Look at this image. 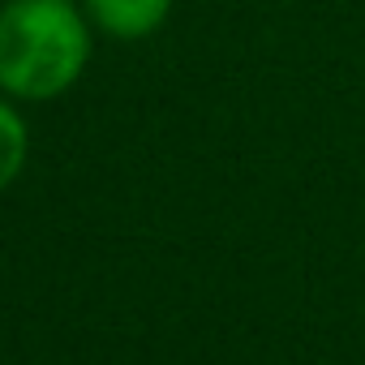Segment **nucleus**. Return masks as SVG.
Listing matches in <instances>:
<instances>
[{
	"label": "nucleus",
	"instance_id": "obj_1",
	"mask_svg": "<svg viewBox=\"0 0 365 365\" xmlns=\"http://www.w3.org/2000/svg\"><path fill=\"white\" fill-rule=\"evenodd\" d=\"M95 56V26L78 0H0V95L52 103L69 95Z\"/></svg>",
	"mask_w": 365,
	"mask_h": 365
},
{
	"label": "nucleus",
	"instance_id": "obj_3",
	"mask_svg": "<svg viewBox=\"0 0 365 365\" xmlns=\"http://www.w3.org/2000/svg\"><path fill=\"white\" fill-rule=\"evenodd\" d=\"M31 159V125L22 116V103L0 95V194L18 185Z\"/></svg>",
	"mask_w": 365,
	"mask_h": 365
},
{
	"label": "nucleus",
	"instance_id": "obj_2",
	"mask_svg": "<svg viewBox=\"0 0 365 365\" xmlns=\"http://www.w3.org/2000/svg\"><path fill=\"white\" fill-rule=\"evenodd\" d=\"M78 5L91 18L95 35L116 43H142L168 26L176 0H78Z\"/></svg>",
	"mask_w": 365,
	"mask_h": 365
}]
</instances>
